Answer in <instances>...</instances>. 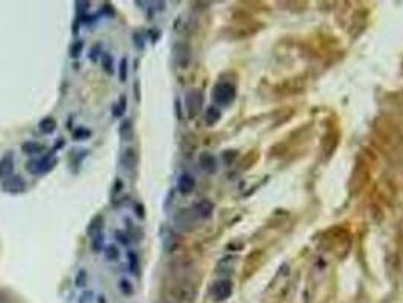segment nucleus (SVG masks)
<instances>
[{"instance_id": "f257e3e1", "label": "nucleus", "mask_w": 403, "mask_h": 303, "mask_svg": "<svg viewBox=\"0 0 403 303\" xmlns=\"http://www.w3.org/2000/svg\"><path fill=\"white\" fill-rule=\"evenodd\" d=\"M55 165H57V158L52 155H47V156L37 159V161H29L26 165V169L32 174H44V173H49Z\"/></svg>"}, {"instance_id": "f03ea898", "label": "nucleus", "mask_w": 403, "mask_h": 303, "mask_svg": "<svg viewBox=\"0 0 403 303\" xmlns=\"http://www.w3.org/2000/svg\"><path fill=\"white\" fill-rule=\"evenodd\" d=\"M212 99L218 105H228L235 99V88L233 85L228 84V82H221L214 88Z\"/></svg>"}, {"instance_id": "7ed1b4c3", "label": "nucleus", "mask_w": 403, "mask_h": 303, "mask_svg": "<svg viewBox=\"0 0 403 303\" xmlns=\"http://www.w3.org/2000/svg\"><path fill=\"white\" fill-rule=\"evenodd\" d=\"M24 181L20 177V176H11L8 179H5V182H3V189L6 192H12V194H16V192H21L24 191Z\"/></svg>"}, {"instance_id": "20e7f679", "label": "nucleus", "mask_w": 403, "mask_h": 303, "mask_svg": "<svg viewBox=\"0 0 403 303\" xmlns=\"http://www.w3.org/2000/svg\"><path fill=\"white\" fill-rule=\"evenodd\" d=\"M232 294V285L229 281H220L212 288V296L217 300H225Z\"/></svg>"}, {"instance_id": "39448f33", "label": "nucleus", "mask_w": 403, "mask_h": 303, "mask_svg": "<svg viewBox=\"0 0 403 303\" xmlns=\"http://www.w3.org/2000/svg\"><path fill=\"white\" fill-rule=\"evenodd\" d=\"M187 109H188V113L192 117L194 114H197V111L200 109V103H202V95L199 91H190L187 94Z\"/></svg>"}, {"instance_id": "423d86ee", "label": "nucleus", "mask_w": 403, "mask_h": 303, "mask_svg": "<svg viewBox=\"0 0 403 303\" xmlns=\"http://www.w3.org/2000/svg\"><path fill=\"white\" fill-rule=\"evenodd\" d=\"M120 162H121V167L124 170L131 171L135 167V164H136V153H135V150L132 147L124 149V152H123L121 156H120Z\"/></svg>"}, {"instance_id": "0eeeda50", "label": "nucleus", "mask_w": 403, "mask_h": 303, "mask_svg": "<svg viewBox=\"0 0 403 303\" xmlns=\"http://www.w3.org/2000/svg\"><path fill=\"white\" fill-rule=\"evenodd\" d=\"M12 171H14V155L6 153L5 156L0 158V177L8 179L11 177Z\"/></svg>"}, {"instance_id": "6e6552de", "label": "nucleus", "mask_w": 403, "mask_h": 303, "mask_svg": "<svg viewBox=\"0 0 403 303\" xmlns=\"http://www.w3.org/2000/svg\"><path fill=\"white\" fill-rule=\"evenodd\" d=\"M194 187H196V179H194L191 174L184 173L182 176L179 177L177 188H179L180 192H182V194H190V192L194 189Z\"/></svg>"}, {"instance_id": "1a4fd4ad", "label": "nucleus", "mask_w": 403, "mask_h": 303, "mask_svg": "<svg viewBox=\"0 0 403 303\" xmlns=\"http://www.w3.org/2000/svg\"><path fill=\"white\" fill-rule=\"evenodd\" d=\"M118 135L123 141H131L134 138V125L131 120H123L120 129H118Z\"/></svg>"}, {"instance_id": "9d476101", "label": "nucleus", "mask_w": 403, "mask_h": 303, "mask_svg": "<svg viewBox=\"0 0 403 303\" xmlns=\"http://www.w3.org/2000/svg\"><path fill=\"white\" fill-rule=\"evenodd\" d=\"M44 144L37 143V141H26L21 144V150L26 155H38L41 152H44Z\"/></svg>"}, {"instance_id": "9b49d317", "label": "nucleus", "mask_w": 403, "mask_h": 303, "mask_svg": "<svg viewBox=\"0 0 403 303\" xmlns=\"http://www.w3.org/2000/svg\"><path fill=\"white\" fill-rule=\"evenodd\" d=\"M38 128H39V131L43 132V133L50 135V133H53L55 131H57L58 125H57V120H55L53 117H46V118H43V120L39 121Z\"/></svg>"}, {"instance_id": "f8f14e48", "label": "nucleus", "mask_w": 403, "mask_h": 303, "mask_svg": "<svg viewBox=\"0 0 403 303\" xmlns=\"http://www.w3.org/2000/svg\"><path fill=\"white\" fill-rule=\"evenodd\" d=\"M200 165L202 169L208 173H214L215 169H217V162H215V158L210 153H203L200 156Z\"/></svg>"}, {"instance_id": "ddd939ff", "label": "nucleus", "mask_w": 403, "mask_h": 303, "mask_svg": "<svg viewBox=\"0 0 403 303\" xmlns=\"http://www.w3.org/2000/svg\"><path fill=\"white\" fill-rule=\"evenodd\" d=\"M102 225H103V218H102V215L94 217L93 222L90 223V226L87 227V233H88V235H90L91 238H94V237H97V235H100Z\"/></svg>"}, {"instance_id": "4468645a", "label": "nucleus", "mask_w": 403, "mask_h": 303, "mask_svg": "<svg viewBox=\"0 0 403 303\" xmlns=\"http://www.w3.org/2000/svg\"><path fill=\"white\" fill-rule=\"evenodd\" d=\"M196 212L203 217V218H208L212 212V203L208 202V200H200L197 205H196Z\"/></svg>"}, {"instance_id": "2eb2a0df", "label": "nucleus", "mask_w": 403, "mask_h": 303, "mask_svg": "<svg viewBox=\"0 0 403 303\" xmlns=\"http://www.w3.org/2000/svg\"><path fill=\"white\" fill-rule=\"evenodd\" d=\"M105 258L108 261H117L120 258V250L114 244H109V246H105Z\"/></svg>"}, {"instance_id": "dca6fc26", "label": "nucleus", "mask_w": 403, "mask_h": 303, "mask_svg": "<svg viewBox=\"0 0 403 303\" xmlns=\"http://www.w3.org/2000/svg\"><path fill=\"white\" fill-rule=\"evenodd\" d=\"M102 67H103V70H105L108 75H113V73H114V59H113V57H111L109 53H105V55H103V58H102Z\"/></svg>"}, {"instance_id": "f3484780", "label": "nucleus", "mask_w": 403, "mask_h": 303, "mask_svg": "<svg viewBox=\"0 0 403 303\" xmlns=\"http://www.w3.org/2000/svg\"><path fill=\"white\" fill-rule=\"evenodd\" d=\"M218 118H220V111H218L217 108L211 106V108L206 111V115H205L206 123H208V125H214V123L218 121Z\"/></svg>"}, {"instance_id": "a211bd4d", "label": "nucleus", "mask_w": 403, "mask_h": 303, "mask_svg": "<svg viewBox=\"0 0 403 303\" xmlns=\"http://www.w3.org/2000/svg\"><path fill=\"white\" fill-rule=\"evenodd\" d=\"M91 136V131L87 128H76L73 131V138L76 141H82V140H88Z\"/></svg>"}, {"instance_id": "6ab92c4d", "label": "nucleus", "mask_w": 403, "mask_h": 303, "mask_svg": "<svg viewBox=\"0 0 403 303\" xmlns=\"http://www.w3.org/2000/svg\"><path fill=\"white\" fill-rule=\"evenodd\" d=\"M128 59L126 58H123L120 61V65H118V77L121 82H126L128 80Z\"/></svg>"}, {"instance_id": "aec40b11", "label": "nucleus", "mask_w": 403, "mask_h": 303, "mask_svg": "<svg viewBox=\"0 0 403 303\" xmlns=\"http://www.w3.org/2000/svg\"><path fill=\"white\" fill-rule=\"evenodd\" d=\"M118 288H120V291H121L123 294H126V296L134 294V286H132V284H131L129 281H126V279H121V281L118 282Z\"/></svg>"}, {"instance_id": "412c9836", "label": "nucleus", "mask_w": 403, "mask_h": 303, "mask_svg": "<svg viewBox=\"0 0 403 303\" xmlns=\"http://www.w3.org/2000/svg\"><path fill=\"white\" fill-rule=\"evenodd\" d=\"M83 52V41H76L70 47V57L72 58H79Z\"/></svg>"}, {"instance_id": "4be33fe9", "label": "nucleus", "mask_w": 403, "mask_h": 303, "mask_svg": "<svg viewBox=\"0 0 403 303\" xmlns=\"http://www.w3.org/2000/svg\"><path fill=\"white\" fill-rule=\"evenodd\" d=\"M93 252H100L102 249H105V246H103V237L102 235H97L93 238Z\"/></svg>"}, {"instance_id": "5701e85b", "label": "nucleus", "mask_w": 403, "mask_h": 303, "mask_svg": "<svg viewBox=\"0 0 403 303\" xmlns=\"http://www.w3.org/2000/svg\"><path fill=\"white\" fill-rule=\"evenodd\" d=\"M128 258H129V265H131V270L132 271H138V267H140V263H138V256L135 252H129L128 253Z\"/></svg>"}, {"instance_id": "b1692460", "label": "nucleus", "mask_w": 403, "mask_h": 303, "mask_svg": "<svg viewBox=\"0 0 403 303\" xmlns=\"http://www.w3.org/2000/svg\"><path fill=\"white\" fill-rule=\"evenodd\" d=\"M75 284H76V286H83V285L87 284V271L85 270H79L77 271Z\"/></svg>"}, {"instance_id": "393cba45", "label": "nucleus", "mask_w": 403, "mask_h": 303, "mask_svg": "<svg viewBox=\"0 0 403 303\" xmlns=\"http://www.w3.org/2000/svg\"><path fill=\"white\" fill-rule=\"evenodd\" d=\"M124 109H126V97H124V95H121V102H118V105L115 106V109H114V115H115V117H120V115L124 113Z\"/></svg>"}, {"instance_id": "a878e982", "label": "nucleus", "mask_w": 403, "mask_h": 303, "mask_svg": "<svg viewBox=\"0 0 403 303\" xmlns=\"http://www.w3.org/2000/svg\"><path fill=\"white\" fill-rule=\"evenodd\" d=\"M115 238H117V241H118L120 244H123V246H128V244H129L128 235H126L124 232H121V230H117V232H115Z\"/></svg>"}, {"instance_id": "bb28decb", "label": "nucleus", "mask_w": 403, "mask_h": 303, "mask_svg": "<svg viewBox=\"0 0 403 303\" xmlns=\"http://www.w3.org/2000/svg\"><path fill=\"white\" fill-rule=\"evenodd\" d=\"M134 39H135V46H136V49L143 50V49H144V44H143V39H141V34H140V32H135V34H134Z\"/></svg>"}, {"instance_id": "cd10ccee", "label": "nucleus", "mask_w": 403, "mask_h": 303, "mask_svg": "<svg viewBox=\"0 0 403 303\" xmlns=\"http://www.w3.org/2000/svg\"><path fill=\"white\" fill-rule=\"evenodd\" d=\"M159 303H162V302H159Z\"/></svg>"}]
</instances>
